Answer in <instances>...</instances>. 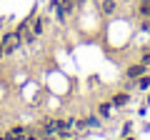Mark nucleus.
<instances>
[{
	"label": "nucleus",
	"mask_w": 150,
	"mask_h": 140,
	"mask_svg": "<svg viewBox=\"0 0 150 140\" xmlns=\"http://www.w3.org/2000/svg\"><path fill=\"white\" fill-rule=\"evenodd\" d=\"M30 20H33V15L28 18V20H23L20 25L15 28V35L20 38V43H33V40H35V35H33V28H30Z\"/></svg>",
	"instance_id": "nucleus-1"
},
{
	"label": "nucleus",
	"mask_w": 150,
	"mask_h": 140,
	"mask_svg": "<svg viewBox=\"0 0 150 140\" xmlns=\"http://www.w3.org/2000/svg\"><path fill=\"white\" fill-rule=\"evenodd\" d=\"M145 73H150V68H148V65H143L140 60H138V63H133V65H128V68H125V78H128V80H133V83L138 80V78H143Z\"/></svg>",
	"instance_id": "nucleus-2"
},
{
	"label": "nucleus",
	"mask_w": 150,
	"mask_h": 140,
	"mask_svg": "<svg viewBox=\"0 0 150 140\" xmlns=\"http://www.w3.org/2000/svg\"><path fill=\"white\" fill-rule=\"evenodd\" d=\"M25 138H28V128H23V125H13L5 133V140H25Z\"/></svg>",
	"instance_id": "nucleus-3"
},
{
	"label": "nucleus",
	"mask_w": 150,
	"mask_h": 140,
	"mask_svg": "<svg viewBox=\"0 0 150 140\" xmlns=\"http://www.w3.org/2000/svg\"><path fill=\"white\" fill-rule=\"evenodd\" d=\"M110 103H112V108H125L130 103V93L128 90H120V93H115V95L110 98Z\"/></svg>",
	"instance_id": "nucleus-4"
},
{
	"label": "nucleus",
	"mask_w": 150,
	"mask_h": 140,
	"mask_svg": "<svg viewBox=\"0 0 150 140\" xmlns=\"http://www.w3.org/2000/svg\"><path fill=\"white\" fill-rule=\"evenodd\" d=\"M112 110H115V108H112V103H110V100H108V103H100V105H98V115H100L103 120H108V118H110V115H112Z\"/></svg>",
	"instance_id": "nucleus-5"
},
{
	"label": "nucleus",
	"mask_w": 150,
	"mask_h": 140,
	"mask_svg": "<svg viewBox=\"0 0 150 140\" xmlns=\"http://www.w3.org/2000/svg\"><path fill=\"white\" fill-rule=\"evenodd\" d=\"M115 8H118V0H103V3H100L103 15H112V13H115Z\"/></svg>",
	"instance_id": "nucleus-6"
},
{
	"label": "nucleus",
	"mask_w": 150,
	"mask_h": 140,
	"mask_svg": "<svg viewBox=\"0 0 150 140\" xmlns=\"http://www.w3.org/2000/svg\"><path fill=\"white\" fill-rule=\"evenodd\" d=\"M30 28H33V35H43V18H35L33 15V20H30Z\"/></svg>",
	"instance_id": "nucleus-7"
},
{
	"label": "nucleus",
	"mask_w": 150,
	"mask_h": 140,
	"mask_svg": "<svg viewBox=\"0 0 150 140\" xmlns=\"http://www.w3.org/2000/svg\"><path fill=\"white\" fill-rule=\"evenodd\" d=\"M85 125H88V130H90V128H100V125H103V118H100V115H88V118H85Z\"/></svg>",
	"instance_id": "nucleus-8"
},
{
	"label": "nucleus",
	"mask_w": 150,
	"mask_h": 140,
	"mask_svg": "<svg viewBox=\"0 0 150 140\" xmlns=\"http://www.w3.org/2000/svg\"><path fill=\"white\" fill-rule=\"evenodd\" d=\"M135 88H138V90H150V75H148V73L135 80Z\"/></svg>",
	"instance_id": "nucleus-9"
},
{
	"label": "nucleus",
	"mask_w": 150,
	"mask_h": 140,
	"mask_svg": "<svg viewBox=\"0 0 150 140\" xmlns=\"http://www.w3.org/2000/svg\"><path fill=\"white\" fill-rule=\"evenodd\" d=\"M138 15L140 18H150V3L148 0H140L138 3Z\"/></svg>",
	"instance_id": "nucleus-10"
},
{
	"label": "nucleus",
	"mask_w": 150,
	"mask_h": 140,
	"mask_svg": "<svg viewBox=\"0 0 150 140\" xmlns=\"http://www.w3.org/2000/svg\"><path fill=\"white\" fill-rule=\"evenodd\" d=\"M60 5H63L65 15H70V13L75 10V5H78V3H75V0H60Z\"/></svg>",
	"instance_id": "nucleus-11"
},
{
	"label": "nucleus",
	"mask_w": 150,
	"mask_h": 140,
	"mask_svg": "<svg viewBox=\"0 0 150 140\" xmlns=\"http://www.w3.org/2000/svg\"><path fill=\"white\" fill-rule=\"evenodd\" d=\"M140 63H143V65H148V68H150V50H145V53L140 55Z\"/></svg>",
	"instance_id": "nucleus-12"
},
{
	"label": "nucleus",
	"mask_w": 150,
	"mask_h": 140,
	"mask_svg": "<svg viewBox=\"0 0 150 140\" xmlns=\"http://www.w3.org/2000/svg\"><path fill=\"white\" fill-rule=\"evenodd\" d=\"M25 140H45V138H43L40 133H30V130H28V138H25Z\"/></svg>",
	"instance_id": "nucleus-13"
},
{
	"label": "nucleus",
	"mask_w": 150,
	"mask_h": 140,
	"mask_svg": "<svg viewBox=\"0 0 150 140\" xmlns=\"http://www.w3.org/2000/svg\"><path fill=\"white\" fill-rule=\"evenodd\" d=\"M3 58H5V55H3V43H0V60H3Z\"/></svg>",
	"instance_id": "nucleus-14"
},
{
	"label": "nucleus",
	"mask_w": 150,
	"mask_h": 140,
	"mask_svg": "<svg viewBox=\"0 0 150 140\" xmlns=\"http://www.w3.org/2000/svg\"><path fill=\"white\" fill-rule=\"evenodd\" d=\"M75 3H78V5H83V3H85V0H75Z\"/></svg>",
	"instance_id": "nucleus-15"
},
{
	"label": "nucleus",
	"mask_w": 150,
	"mask_h": 140,
	"mask_svg": "<svg viewBox=\"0 0 150 140\" xmlns=\"http://www.w3.org/2000/svg\"><path fill=\"white\" fill-rule=\"evenodd\" d=\"M148 105H150V90H148Z\"/></svg>",
	"instance_id": "nucleus-16"
},
{
	"label": "nucleus",
	"mask_w": 150,
	"mask_h": 140,
	"mask_svg": "<svg viewBox=\"0 0 150 140\" xmlns=\"http://www.w3.org/2000/svg\"><path fill=\"white\" fill-rule=\"evenodd\" d=\"M0 140H5V135H0Z\"/></svg>",
	"instance_id": "nucleus-17"
},
{
	"label": "nucleus",
	"mask_w": 150,
	"mask_h": 140,
	"mask_svg": "<svg viewBox=\"0 0 150 140\" xmlns=\"http://www.w3.org/2000/svg\"><path fill=\"white\" fill-rule=\"evenodd\" d=\"M120 3H130V0H120Z\"/></svg>",
	"instance_id": "nucleus-18"
},
{
	"label": "nucleus",
	"mask_w": 150,
	"mask_h": 140,
	"mask_svg": "<svg viewBox=\"0 0 150 140\" xmlns=\"http://www.w3.org/2000/svg\"><path fill=\"white\" fill-rule=\"evenodd\" d=\"M148 3H150V0H148Z\"/></svg>",
	"instance_id": "nucleus-19"
},
{
	"label": "nucleus",
	"mask_w": 150,
	"mask_h": 140,
	"mask_svg": "<svg viewBox=\"0 0 150 140\" xmlns=\"http://www.w3.org/2000/svg\"><path fill=\"white\" fill-rule=\"evenodd\" d=\"M63 140H65V138H63Z\"/></svg>",
	"instance_id": "nucleus-20"
}]
</instances>
